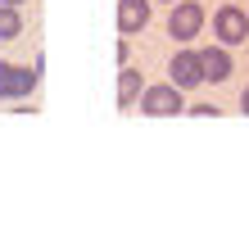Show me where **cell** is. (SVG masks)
<instances>
[{"instance_id": "1", "label": "cell", "mask_w": 249, "mask_h": 240, "mask_svg": "<svg viewBox=\"0 0 249 240\" xmlns=\"http://www.w3.org/2000/svg\"><path fill=\"white\" fill-rule=\"evenodd\" d=\"M141 113H150V118H177L186 113V100H181V86L177 82H159V86H145V95H141Z\"/></svg>"}, {"instance_id": "2", "label": "cell", "mask_w": 249, "mask_h": 240, "mask_svg": "<svg viewBox=\"0 0 249 240\" xmlns=\"http://www.w3.org/2000/svg\"><path fill=\"white\" fill-rule=\"evenodd\" d=\"M213 32L222 46H245V37H249V14L240 5H222L213 14Z\"/></svg>"}, {"instance_id": "3", "label": "cell", "mask_w": 249, "mask_h": 240, "mask_svg": "<svg viewBox=\"0 0 249 240\" xmlns=\"http://www.w3.org/2000/svg\"><path fill=\"white\" fill-rule=\"evenodd\" d=\"M168 77L181 86V91H195V86H204V55L199 50H177L168 59Z\"/></svg>"}, {"instance_id": "4", "label": "cell", "mask_w": 249, "mask_h": 240, "mask_svg": "<svg viewBox=\"0 0 249 240\" xmlns=\"http://www.w3.org/2000/svg\"><path fill=\"white\" fill-rule=\"evenodd\" d=\"M199 27H204V9L195 5V0H181V5H172V14H168V37H172V41H190V37H199Z\"/></svg>"}, {"instance_id": "5", "label": "cell", "mask_w": 249, "mask_h": 240, "mask_svg": "<svg viewBox=\"0 0 249 240\" xmlns=\"http://www.w3.org/2000/svg\"><path fill=\"white\" fill-rule=\"evenodd\" d=\"M150 23V0H118V32L131 37Z\"/></svg>"}, {"instance_id": "6", "label": "cell", "mask_w": 249, "mask_h": 240, "mask_svg": "<svg viewBox=\"0 0 249 240\" xmlns=\"http://www.w3.org/2000/svg\"><path fill=\"white\" fill-rule=\"evenodd\" d=\"M141 95H145V77H141L136 68L123 64V73H118V109H131Z\"/></svg>"}, {"instance_id": "7", "label": "cell", "mask_w": 249, "mask_h": 240, "mask_svg": "<svg viewBox=\"0 0 249 240\" xmlns=\"http://www.w3.org/2000/svg\"><path fill=\"white\" fill-rule=\"evenodd\" d=\"M204 55V82H227L231 77V55L222 46H213V50H199Z\"/></svg>"}, {"instance_id": "8", "label": "cell", "mask_w": 249, "mask_h": 240, "mask_svg": "<svg viewBox=\"0 0 249 240\" xmlns=\"http://www.w3.org/2000/svg\"><path fill=\"white\" fill-rule=\"evenodd\" d=\"M36 77H41V68H14V77H9V100L32 95V91H36Z\"/></svg>"}, {"instance_id": "9", "label": "cell", "mask_w": 249, "mask_h": 240, "mask_svg": "<svg viewBox=\"0 0 249 240\" xmlns=\"http://www.w3.org/2000/svg\"><path fill=\"white\" fill-rule=\"evenodd\" d=\"M23 32V18H18V5H0V41H14Z\"/></svg>"}, {"instance_id": "10", "label": "cell", "mask_w": 249, "mask_h": 240, "mask_svg": "<svg viewBox=\"0 0 249 240\" xmlns=\"http://www.w3.org/2000/svg\"><path fill=\"white\" fill-rule=\"evenodd\" d=\"M9 77H14V64L0 59V100H9Z\"/></svg>"}, {"instance_id": "11", "label": "cell", "mask_w": 249, "mask_h": 240, "mask_svg": "<svg viewBox=\"0 0 249 240\" xmlns=\"http://www.w3.org/2000/svg\"><path fill=\"white\" fill-rule=\"evenodd\" d=\"M190 113L195 118H217V104H190Z\"/></svg>"}, {"instance_id": "12", "label": "cell", "mask_w": 249, "mask_h": 240, "mask_svg": "<svg viewBox=\"0 0 249 240\" xmlns=\"http://www.w3.org/2000/svg\"><path fill=\"white\" fill-rule=\"evenodd\" d=\"M240 113L249 118V86H245V95H240Z\"/></svg>"}, {"instance_id": "13", "label": "cell", "mask_w": 249, "mask_h": 240, "mask_svg": "<svg viewBox=\"0 0 249 240\" xmlns=\"http://www.w3.org/2000/svg\"><path fill=\"white\" fill-rule=\"evenodd\" d=\"M0 5H23V0H0Z\"/></svg>"}, {"instance_id": "14", "label": "cell", "mask_w": 249, "mask_h": 240, "mask_svg": "<svg viewBox=\"0 0 249 240\" xmlns=\"http://www.w3.org/2000/svg\"><path fill=\"white\" fill-rule=\"evenodd\" d=\"M168 5H172V0H168Z\"/></svg>"}]
</instances>
